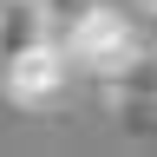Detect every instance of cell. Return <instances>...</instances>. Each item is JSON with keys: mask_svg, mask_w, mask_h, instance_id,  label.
I'll use <instances>...</instances> for the list:
<instances>
[{"mask_svg": "<svg viewBox=\"0 0 157 157\" xmlns=\"http://www.w3.org/2000/svg\"><path fill=\"white\" fill-rule=\"evenodd\" d=\"M66 59H72V72H92V78H118L131 66L137 52L151 46V33L137 26V20L124 7H111V0H92V7H78L66 20Z\"/></svg>", "mask_w": 157, "mask_h": 157, "instance_id": "obj_1", "label": "cell"}, {"mask_svg": "<svg viewBox=\"0 0 157 157\" xmlns=\"http://www.w3.org/2000/svg\"><path fill=\"white\" fill-rule=\"evenodd\" d=\"M0 92H7L13 111H33V118L59 111L66 92H72V59H66V46H59L52 33L33 39V46H20L7 66H0Z\"/></svg>", "mask_w": 157, "mask_h": 157, "instance_id": "obj_2", "label": "cell"}, {"mask_svg": "<svg viewBox=\"0 0 157 157\" xmlns=\"http://www.w3.org/2000/svg\"><path fill=\"white\" fill-rule=\"evenodd\" d=\"M46 33H52V7L46 0H0V66H7L20 46L46 39Z\"/></svg>", "mask_w": 157, "mask_h": 157, "instance_id": "obj_3", "label": "cell"}]
</instances>
